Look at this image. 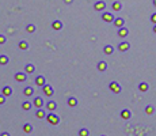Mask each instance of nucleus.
<instances>
[{"label": "nucleus", "mask_w": 156, "mask_h": 136, "mask_svg": "<svg viewBox=\"0 0 156 136\" xmlns=\"http://www.w3.org/2000/svg\"><path fill=\"white\" fill-rule=\"evenodd\" d=\"M19 48H20V49H27V48H29V45H27L26 41H22V42L19 44Z\"/></svg>", "instance_id": "21"}, {"label": "nucleus", "mask_w": 156, "mask_h": 136, "mask_svg": "<svg viewBox=\"0 0 156 136\" xmlns=\"http://www.w3.org/2000/svg\"><path fill=\"white\" fill-rule=\"evenodd\" d=\"M64 1H65L67 4H71V3H72V0H64Z\"/></svg>", "instance_id": "34"}, {"label": "nucleus", "mask_w": 156, "mask_h": 136, "mask_svg": "<svg viewBox=\"0 0 156 136\" xmlns=\"http://www.w3.org/2000/svg\"><path fill=\"white\" fill-rule=\"evenodd\" d=\"M153 31H155V33H156V25H155V27H153Z\"/></svg>", "instance_id": "37"}, {"label": "nucleus", "mask_w": 156, "mask_h": 136, "mask_svg": "<svg viewBox=\"0 0 156 136\" xmlns=\"http://www.w3.org/2000/svg\"><path fill=\"white\" fill-rule=\"evenodd\" d=\"M22 108H23V109H26V110H29V109L31 108V104H30V102H23Z\"/></svg>", "instance_id": "26"}, {"label": "nucleus", "mask_w": 156, "mask_h": 136, "mask_svg": "<svg viewBox=\"0 0 156 136\" xmlns=\"http://www.w3.org/2000/svg\"><path fill=\"white\" fill-rule=\"evenodd\" d=\"M15 78H16V81L18 82H25L26 81V75L25 74H16Z\"/></svg>", "instance_id": "12"}, {"label": "nucleus", "mask_w": 156, "mask_h": 136, "mask_svg": "<svg viewBox=\"0 0 156 136\" xmlns=\"http://www.w3.org/2000/svg\"><path fill=\"white\" fill-rule=\"evenodd\" d=\"M48 109H49V110H54V109H56V104H54V102H49V104H48Z\"/></svg>", "instance_id": "25"}, {"label": "nucleus", "mask_w": 156, "mask_h": 136, "mask_svg": "<svg viewBox=\"0 0 156 136\" xmlns=\"http://www.w3.org/2000/svg\"><path fill=\"white\" fill-rule=\"evenodd\" d=\"M110 88H111V91H114V93H121V86H119L117 82H111L110 83Z\"/></svg>", "instance_id": "1"}, {"label": "nucleus", "mask_w": 156, "mask_h": 136, "mask_svg": "<svg viewBox=\"0 0 156 136\" xmlns=\"http://www.w3.org/2000/svg\"><path fill=\"white\" fill-rule=\"evenodd\" d=\"M6 42V37L4 36H0V44H4Z\"/></svg>", "instance_id": "32"}, {"label": "nucleus", "mask_w": 156, "mask_h": 136, "mask_svg": "<svg viewBox=\"0 0 156 136\" xmlns=\"http://www.w3.org/2000/svg\"><path fill=\"white\" fill-rule=\"evenodd\" d=\"M98 68H99V71H105L107 68V64L105 61H100L99 64H98Z\"/></svg>", "instance_id": "15"}, {"label": "nucleus", "mask_w": 156, "mask_h": 136, "mask_svg": "<svg viewBox=\"0 0 156 136\" xmlns=\"http://www.w3.org/2000/svg\"><path fill=\"white\" fill-rule=\"evenodd\" d=\"M37 117H39V118L45 117V113H44V110H41V109H39V110L37 112Z\"/></svg>", "instance_id": "29"}, {"label": "nucleus", "mask_w": 156, "mask_h": 136, "mask_svg": "<svg viewBox=\"0 0 156 136\" xmlns=\"http://www.w3.org/2000/svg\"><path fill=\"white\" fill-rule=\"evenodd\" d=\"M153 6L156 7V0H153Z\"/></svg>", "instance_id": "36"}, {"label": "nucleus", "mask_w": 156, "mask_h": 136, "mask_svg": "<svg viewBox=\"0 0 156 136\" xmlns=\"http://www.w3.org/2000/svg\"><path fill=\"white\" fill-rule=\"evenodd\" d=\"M130 116H132V113L128 109H125V110H122L121 112V117L122 118H125V120H128V118H130Z\"/></svg>", "instance_id": "5"}, {"label": "nucleus", "mask_w": 156, "mask_h": 136, "mask_svg": "<svg viewBox=\"0 0 156 136\" xmlns=\"http://www.w3.org/2000/svg\"><path fill=\"white\" fill-rule=\"evenodd\" d=\"M153 110H155V109H153L152 106H147V108H145V113H147V114H152Z\"/></svg>", "instance_id": "22"}, {"label": "nucleus", "mask_w": 156, "mask_h": 136, "mask_svg": "<svg viewBox=\"0 0 156 136\" xmlns=\"http://www.w3.org/2000/svg\"><path fill=\"white\" fill-rule=\"evenodd\" d=\"M103 50H105V53H106V55H111L113 52H114V48H113L111 45H106Z\"/></svg>", "instance_id": "10"}, {"label": "nucleus", "mask_w": 156, "mask_h": 136, "mask_svg": "<svg viewBox=\"0 0 156 136\" xmlns=\"http://www.w3.org/2000/svg\"><path fill=\"white\" fill-rule=\"evenodd\" d=\"M130 48V45H129V42H121L118 45V49L121 50V52H126V50Z\"/></svg>", "instance_id": "4"}, {"label": "nucleus", "mask_w": 156, "mask_h": 136, "mask_svg": "<svg viewBox=\"0 0 156 136\" xmlns=\"http://www.w3.org/2000/svg\"><path fill=\"white\" fill-rule=\"evenodd\" d=\"M102 19H103L105 22H113V20H114V17H113L110 13H105L102 15Z\"/></svg>", "instance_id": "2"}, {"label": "nucleus", "mask_w": 156, "mask_h": 136, "mask_svg": "<svg viewBox=\"0 0 156 136\" xmlns=\"http://www.w3.org/2000/svg\"><path fill=\"white\" fill-rule=\"evenodd\" d=\"M35 83H37L38 86H45V78H44V76H38L37 81H35Z\"/></svg>", "instance_id": "11"}, {"label": "nucleus", "mask_w": 156, "mask_h": 136, "mask_svg": "<svg viewBox=\"0 0 156 136\" xmlns=\"http://www.w3.org/2000/svg\"><path fill=\"white\" fill-rule=\"evenodd\" d=\"M1 136H10L8 133H1Z\"/></svg>", "instance_id": "35"}, {"label": "nucleus", "mask_w": 156, "mask_h": 136, "mask_svg": "<svg viewBox=\"0 0 156 136\" xmlns=\"http://www.w3.org/2000/svg\"><path fill=\"white\" fill-rule=\"evenodd\" d=\"M138 88H140L141 91H147V90H148V85H147L145 82H143V83H140V86H138Z\"/></svg>", "instance_id": "17"}, {"label": "nucleus", "mask_w": 156, "mask_h": 136, "mask_svg": "<svg viewBox=\"0 0 156 136\" xmlns=\"http://www.w3.org/2000/svg\"><path fill=\"white\" fill-rule=\"evenodd\" d=\"M121 3L119 1H115V3H113V10H115V11H119L121 10Z\"/></svg>", "instance_id": "16"}, {"label": "nucleus", "mask_w": 156, "mask_h": 136, "mask_svg": "<svg viewBox=\"0 0 156 136\" xmlns=\"http://www.w3.org/2000/svg\"><path fill=\"white\" fill-rule=\"evenodd\" d=\"M34 104H35V106H37V108H39V109H41V106L44 105V101H42V98H35V102H34Z\"/></svg>", "instance_id": "14"}, {"label": "nucleus", "mask_w": 156, "mask_h": 136, "mask_svg": "<svg viewBox=\"0 0 156 136\" xmlns=\"http://www.w3.org/2000/svg\"><path fill=\"white\" fill-rule=\"evenodd\" d=\"M27 31H29V33H34V31H35V26H34V25H29V26H27Z\"/></svg>", "instance_id": "27"}, {"label": "nucleus", "mask_w": 156, "mask_h": 136, "mask_svg": "<svg viewBox=\"0 0 156 136\" xmlns=\"http://www.w3.org/2000/svg\"><path fill=\"white\" fill-rule=\"evenodd\" d=\"M80 136H88V131L87 129H81L80 131Z\"/></svg>", "instance_id": "30"}, {"label": "nucleus", "mask_w": 156, "mask_h": 136, "mask_svg": "<svg viewBox=\"0 0 156 136\" xmlns=\"http://www.w3.org/2000/svg\"><path fill=\"white\" fill-rule=\"evenodd\" d=\"M8 63V57L7 56H0V64H7Z\"/></svg>", "instance_id": "20"}, {"label": "nucleus", "mask_w": 156, "mask_h": 136, "mask_svg": "<svg viewBox=\"0 0 156 136\" xmlns=\"http://www.w3.org/2000/svg\"><path fill=\"white\" fill-rule=\"evenodd\" d=\"M4 97H6V95H0V104H4V101H6Z\"/></svg>", "instance_id": "33"}, {"label": "nucleus", "mask_w": 156, "mask_h": 136, "mask_svg": "<svg viewBox=\"0 0 156 136\" xmlns=\"http://www.w3.org/2000/svg\"><path fill=\"white\" fill-rule=\"evenodd\" d=\"M23 129H25V132H27V133H29V132H31V131H33V127H31V125H29V124H26L25 127H23Z\"/></svg>", "instance_id": "23"}, {"label": "nucleus", "mask_w": 156, "mask_h": 136, "mask_svg": "<svg viewBox=\"0 0 156 136\" xmlns=\"http://www.w3.org/2000/svg\"><path fill=\"white\" fill-rule=\"evenodd\" d=\"M151 22L156 25V13H155V14H152V17H151Z\"/></svg>", "instance_id": "31"}, {"label": "nucleus", "mask_w": 156, "mask_h": 136, "mask_svg": "<svg viewBox=\"0 0 156 136\" xmlns=\"http://www.w3.org/2000/svg\"><path fill=\"white\" fill-rule=\"evenodd\" d=\"M68 104H69V105H71V106H75V105H76V104H77V101H76V99H75V98H69V101H68Z\"/></svg>", "instance_id": "28"}, {"label": "nucleus", "mask_w": 156, "mask_h": 136, "mask_svg": "<svg viewBox=\"0 0 156 136\" xmlns=\"http://www.w3.org/2000/svg\"><path fill=\"white\" fill-rule=\"evenodd\" d=\"M61 27H62V23L60 20H56V22L53 23V29H56V30H60Z\"/></svg>", "instance_id": "13"}, {"label": "nucleus", "mask_w": 156, "mask_h": 136, "mask_svg": "<svg viewBox=\"0 0 156 136\" xmlns=\"http://www.w3.org/2000/svg\"><path fill=\"white\" fill-rule=\"evenodd\" d=\"M128 33H129V31H128V29L121 27V29H119V31H118V36H119V37H126V36H128Z\"/></svg>", "instance_id": "9"}, {"label": "nucleus", "mask_w": 156, "mask_h": 136, "mask_svg": "<svg viewBox=\"0 0 156 136\" xmlns=\"http://www.w3.org/2000/svg\"><path fill=\"white\" fill-rule=\"evenodd\" d=\"M105 7H106L105 1H98V3H95V10H98V11H102Z\"/></svg>", "instance_id": "6"}, {"label": "nucleus", "mask_w": 156, "mask_h": 136, "mask_svg": "<svg viewBox=\"0 0 156 136\" xmlns=\"http://www.w3.org/2000/svg\"><path fill=\"white\" fill-rule=\"evenodd\" d=\"M11 93H12V90L10 87H4L3 88V95H11Z\"/></svg>", "instance_id": "18"}, {"label": "nucleus", "mask_w": 156, "mask_h": 136, "mask_svg": "<svg viewBox=\"0 0 156 136\" xmlns=\"http://www.w3.org/2000/svg\"><path fill=\"white\" fill-rule=\"evenodd\" d=\"M34 69H35V68H34V65H31V64L26 65V71H27V72H34Z\"/></svg>", "instance_id": "24"}, {"label": "nucleus", "mask_w": 156, "mask_h": 136, "mask_svg": "<svg viewBox=\"0 0 156 136\" xmlns=\"http://www.w3.org/2000/svg\"><path fill=\"white\" fill-rule=\"evenodd\" d=\"M124 19L122 18H117L115 19V20H114V25L117 26V27H119V29H121V27H124Z\"/></svg>", "instance_id": "7"}, {"label": "nucleus", "mask_w": 156, "mask_h": 136, "mask_svg": "<svg viewBox=\"0 0 156 136\" xmlns=\"http://www.w3.org/2000/svg\"><path fill=\"white\" fill-rule=\"evenodd\" d=\"M33 93H34V90H33L31 87H26V88H25V95H27V97L31 95Z\"/></svg>", "instance_id": "19"}, {"label": "nucleus", "mask_w": 156, "mask_h": 136, "mask_svg": "<svg viewBox=\"0 0 156 136\" xmlns=\"http://www.w3.org/2000/svg\"><path fill=\"white\" fill-rule=\"evenodd\" d=\"M44 91H45L46 95H52V94L54 93V91H53V88H52L50 86H48V85H45V86H44Z\"/></svg>", "instance_id": "8"}, {"label": "nucleus", "mask_w": 156, "mask_h": 136, "mask_svg": "<svg viewBox=\"0 0 156 136\" xmlns=\"http://www.w3.org/2000/svg\"><path fill=\"white\" fill-rule=\"evenodd\" d=\"M48 121H49L50 124H53V125H56V124H58V117L54 116V114H49V116H48Z\"/></svg>", "instance_id": "3"}]
</instances>
